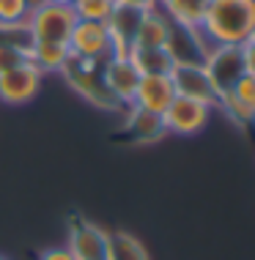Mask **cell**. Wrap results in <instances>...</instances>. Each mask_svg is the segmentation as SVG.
<instances>
[{
	"mask_svg": "<svg viewBox=\"0 0 255 260\" xmlns=\"http://www.w3.org/2000/svg\"><path fill=\"white\" fill-rule=\"evenodd\" d=\"M255 0H211L201 33L211 47H242L252 36Z\"/></svg>",
	"mask_w": 255,
	"mask_h": 260,
	"instance_id": "1",
	"label": "cell"
},
{
	"mask_svg": "<svg viewBox=\"0 0 255 260\" xmlns=\"http://www.w3.org/2000/svg\"><path fill=\"white\" fill-rule=\"evenodd\" d=\"M63 80L69 82V88L80 96L82 102H88L91 107L102 110V112H124V107L112 99V93L107 90L102 80V66L99 63H91V60H80V58H72L63 63L61 69Z\"/></svg>",
	"mask_w": 255,
	"mask_h": 260,
	"instance_id": "2",
	"label": "cell"
},
{
	"mask_svg": "<svg viewBox=\"0 0 255 260\" xmlns=\"http://www.w3.org/2000/svg\"><path fill=\"white\" fill-rule=\"evenodd\" d=\"M27 33L31 41H49V44H69L77 14L72 6H58V3H41L27 14Z\"/></svg>",
	"mask_w": 255,
	"mask_h": 260,
	"instance_id": "3",
	"label": "cell"
},
{
	"mask_svg": "<svg viewBox=\"0 0 255 260\" xmlns=\"http://www.w3.org/2000/svg\"><path fill=\"white\" fill-rule=\"evenodd\" d=\"M69 52H72V58L91 60V63H99V66L104 60H110L112 58V41H110L107 25L77 19L72 36H69Z\"/></svg>",
	"mask_w": 255,
	"mask_h": 260,
	"instance_id": "4",
	"label": "cell"
},
{
	"mask_svg": "<svg viewBox=\"0 0 255 260\" xmlns=\"http://www.w3.org/2000/svg\"><path fill=\"white\" fill-rule=\"evenodd\" d=\"M41 82H44L41 69H36L31 60H22L19 66L0 74V102L9 107H22V104L36 99Z\"/></svg>",
	"mask_w": 255,
	"mask_h": 260,
	"instance_id": "5",
	"label": "cell"
},
{
	"mask_svg": "<svg viewBox=\"0 0 255 260\" xmlns=\"http://www.w3.org/2000/svg\"><path fill=\"white\" fill-rule=\"evenodd\" d=\"M66 249L74 260H104L107 252V233L99 224L88 222L80 214L69 216V241Z\"/></svg>",
	"mask_w": 255,
	"mask_h": 260,
	"instance_id": "6",
	"label": "cell"
},
{
	"mask_svg": "<svg viewBox=\"0 0 255 260\" xmlns=\"http://www.w3.org/2000/svg\"><path fill=\"white\" fill-rule=\"evenodd\" d=\"M211 110H214V107H209V104H203V102L176 96V99L170 102V107L165 110L162 121H165L167 135L192 137V135H197V132H203V126L209 123Z\"/></svg>",
	"mask_w": 255,
	"mask_h": 260,
	"instance_id": "7",
	"label": "cell"
},
{
	"mask_svg": "<svg viewBox=\"0 0 255 260\" xmlns=\"http://www.w3.org/2000/svg\"><path fill=\"white\" fill-rule=\"evenodd\" d=\"M170 82L176 88V96L184 99H195L203 102L209 107L217 104V90L209 80V72L203 63H173L170 69Z\"/></svg>",
	"mask_w": 255,
	"mask_h": 260,
	"instance_id": "8",
	"label": "cell"
},
{
	"mask_svg": "<svg viewBox=\"0 0 255 260\" xmlns=\"http://www.w3.org/2000/svg\"><path fill=\"white\" fill-rule=\"evenodd\" d=\"M203 66H206L209 80H211V85H214L217 96L228 93V90L239 82V77L244 74L242 47H211L209 55L203 58Z\"/></svg>",
	"mask_w": 255,
	"mask_h": 260,
	"instance_id": "9",
	"label": "cell"
},
{
	"mask_svg": "<svg viewBox=\"0 0 255 260\" xmlns=\"http://www.w3.org/2000/svg\"><path fill=\"white\" fill-rule=\"evenodd\" d=\"M162 137H167L162 115H154V112L140 110V107H134V104L124 107V123H121L118 140H124V143H129V145H154V143H159Z\"/></svg>",
	"mask_w": 255,
	"mask_h": 260,
	"instance_id": "10",
	"label": "cell"
},
{
	"mask_svg": "<svg viewBox=\"0 0 255 260\" xmlns=\"http://www.w3.org/2000/svg\"><path fill=\"white\" fill-rule=\"evenodd\" d=\"M102 80H104V85H107V90L112 93V99L121 104V107H129L134 102L140 72L132 63L129 55H126V58H116V55H112L110 60H104L102 63Z\"/></svg>",
	"mask_w": 255,
	"mask_h": 260,
	"instance_id": "11",
	"label": "cell"
},
{
	"mask_svg": "<svg viewBox=\"0 0 255 260\" xmlns=\"http://www.w3.org/2000/svg\"><path fill=\"white\" fill-rule=\"evenodd\" d=\"M173 99H176V88L170 82V74H140L132 104L154 112V115H165V110L170 107Z\"/></svg>",
	"mask_w": 255,
	"mask_h": 260,
	"instance_id": "12",
	"label": "cell"
},
{
	"mask_svg": "<svg viewBox=\"0 0 255 260\" xmlns=\"http://www.w3.org/2000/svg\"><path fill=\"white\" fill-rule=\"evenodd\" d=\"M140 19H143V11L137 9H126V6H116L110 14L107 25L110 30V41H112V55L116 58H126L132 52V41L137 36Z\"/></svg>",
	"mask_w": 255,
	"mask_h": 260,
	"instance_id": "13",
	"label": "cell"
},
{
	"mask_svg": "<svg viewBox=\"0 0 255 260\" xmlns=\"http://www.w3.org/2000/svg\"><path fill=\"white\" fill-rule=\"evenodd\" d=\"M170 33H173V22L167 19V14L159 9L143 11V19H140L137 36L132 41V50H165Z\"/></svg>",
	"mask_w": 255,
	"mask_h": 260,
	"instance_id": "14",
	"label": "cell"
},
{
	"mask_svg": "<svg viewBox=\"0 0 255 260\" xmlns=\"http://www.w3.org/2000/svg\"><path fill=\"white\" fill-rule=\"evenodd\" d=\"M211 0H159V9L167 14V19L187 30H201V22L206 17Z\"/></svg>",
	"mask_w": 255,
	"mask_h": 260,
	"instance_id": "15",
	"label": "cell"
},
{
	"mask_svg": "<svg viewBox=\"0 0 255 260\" xmlns=\"http://www.w3.org/2000/svg\"><path fill=\"white\" fill-rule=\"evenodd\" d=\"M69 44H49V41H31L27 47V60L36 69H41V74H61L63 63L69 60Z\"/></svg>",
	"mask_w": 255,
	"mask_h": 260,
	"instance_id": "16",
	"label": "cell"
},
{
	"mask_svg": "<svg viewBox=\"0 0 255 260\" xmlns=\"http://www.w3.org/2000/svg\"><path fill=\"white\" fill-rule=\"evenodd\" d=\"M104 260H151V257H148L143 241H137V236L126 233V230H116V233H107Z\"/></svg>",
	"mask_w": 255,
	"mask_h": 260,
	"instance_id": "17",
	"label": "cell"
},
{
	"mask_svg": "<svg viewBox=\"0 0 255 260\" xmlns=\"http://www.w3.org/2000/svg\"><path fill=\"white\" fill-rule=\"evenodd\" d=\"M129 58L140 74H170L176 63L167 50H132Z\"/></svg>",
	"mask_w": 255,
	"mask_h": 260,
	"instance_id": "18",
	"label": "cell"
},
{
	"mask_svg": "<svg viewBox=\"0 0 255 260\" xmlns=\"http://www.w3.org/2000/svg\"><path fill=\"white\" fill-rule=\"evenodd\" d=\"M214 110H219L233 126H239V129H250V126H255V115L231 93V90H228V93H219L217 96Z\"/></svg>",
	"mask_w": 255,
	"mask_h": 260,
	"instance_id": "19",
	"label": "cell"
},
{
	"mask_svg": "<svg viewBox=\"0 0 255 260\" xmlns=\"http://www.w3.org/2000/svg\"><path fill=\"white\" fill-rule=\"evenodd\" d=\"M72 9L82 22H107L116 9V0H74Z\"/></svg>",
	"mask_w": 255,
	"mask_h": 260,
	"instance_id": "20",
	"label": "cell"
},
{
	"mask_svg": "<svg viewBox=\"0 0 255 260\" xmlns=\"http://www.w3.org/2000/svg\"><path fill=\"white\" fill-rule=\"evenodd\" d=\"M31 14L27 0H0V22H25Z\"/></svg>",
	"mask_w": 255,
	"mask_h": 260,
	"instance_id": "21",
	"label": "cell"
},
{
	"mask_svg": "<svg viewBox=\"0 0 255 260\" xmlns=\"http://www.w3.org/2000/svg\"><path fill=\"white\" fill-rule=\"evenodd\" d=\"M231 93L255 115V77L252 74H242V77H239V82L231 88Z\"/></svg>",
	"mask_w": 255,
	"mask_h": 260,
	"instance_id": "22",
	"label": "cell"
},
{
	"mask_svg": "<svg viewBox=\"0 0 255 260\" xmlns=\"http://www.w3.org/2000/svg\"><path fill=\"white\" fill-rule=\"evenodd\" d=\"M22 60H27V50L0 41V74L9 72V69H14V66H19Z\"/></svg>",
	"mask_w": 255,
	"mask_h": 260,
	"instance_id": "23",
	"label": "cell"
},
{
	"mask_svg": "<svg viewBox=\"0 0 255 260\" xmlns=\"http://www.w3.org/2000/svg\"><path fill=\"white\" fill-rule=\"evenodd\" d=\"M242 63H244V74L255 77V39H247L242 44Z\"/></svg>",
	"mask_w": 255,
	"mask_h": 260,
	"instance_id": "24",
	"label": "cell"
},
{
	"mask_svg": "<svg viewBox=\"0 0 255 260\" xmlns=\"http://www.w3.org/2000/svg\"><path fill=\"white\" fill-rule=\"evenodd\" d=\"M116 6H126V9H137V11H151L159 6V0H116Z\"/></svg>",
	"mask_w": 255,
	"mask_h": 260,
	"instance_id": "25",
	"label": "cell"
},
{
	"mask_svg": "<svg viewBox=\"0 0 255 260\" xmlns=\"http://www.w3.org/2000/svg\"><path fill=\"white\" fill-rule=\"evenodd\" d=\"M39 260H74V257H72V252H69L66 247H55V249L41 252Z\"/></svg>",
	"mask_w": 255,
	"mask_h": 260,
	"instance_id": "26",
	"label": "cell"
},
{
	"mask_svg": "<svg viewBox=\"0 0 255 260\" xmlns=\"http://www.w3.org/2000/svg\"><path fill=\"white\" fill-rule=\"evenodd\" d=\"M44 3H58V6H72L74 0H44Z\"/></svg>",
	"mask_w": 255,
	"mask_h": 260,
	"instance_id": "27",
	"label": "cell"
},
{
	"mask_svg": "<svg viewBox=\"0 0 255 260\" xmlns=\"http://www.w3.org/2000/svg\"><path fill=\"white\" fill-rule=\"evenodd\" d=\"M250 39H255V22H252V36H250Z\"/></svg>",
	"mask_w": 255,
	"mask_h": 260,
	"instance_id": "28",
	"label": "cell"
},
{
	"mask_svg": "<svg viewBox=\"0 0 255 260\" xmlns=\"http://www.w3.org/2000/svg\"><path fill=\"white\" fill-rule=\"evenodd\" d=\"M0 260H11V257H6V255H0Z\"/></svg>",
	"mask_w": 255,
	"mask_h": 260,
	"instance_id": "29",
	"label": "cell"
}]
</instances>
